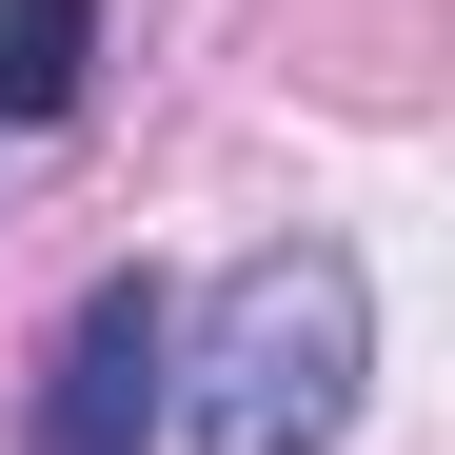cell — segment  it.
Here are the masks:
<instances>
[{
  "label": "cell",
  "instance_id": "obj_2",
  "mask_svg": "<svg viewBox=\"0 0 455 455\" xmlns=\"http://www.w3.org/2000/svg\"><path fill=\"white\" fill-rule=\"evenodd\" d=\"M159 416H179V297H159V277H80L20 455H159Z\"/></svg>",
  "mask_w": 455,
  "mask_h": 455
},
{
  "label": "cell",
  "instance_id": "obj_3",
  "mask_svg": "<svg viewBox=\"0 0 455 455\" xmlns=\"http://www.w3.org/2000/svg\"><path fill=\"white\" fill-rule=\"evenodd\" d=\"M100 60V0H0V119H60Z\"/></svg>",
  "mask_w": 455,
  "mask_h": 455
},
{
  "label": "cell",
  "instance_id": "obj_1",
  "mask_svg": "<svg viewBox=\"0 0 455 455\" xmlns=\"http://www.w3.org/2000/svg\"><path fill=\"white\" fill-rule=\"evenodd\" d=\"M356 376H376V277L337 258V238H277V258H238L179 317V455H337L356 435Z\"/></svg>",
  "mask_w": 455,
  "mask_h": 455
}]
</instances>
